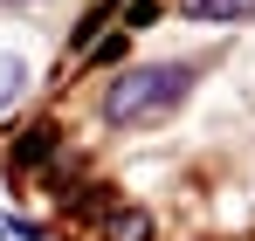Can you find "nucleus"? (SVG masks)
I'll return each mask as SVG.
<instances>
[{"instance_id":"nucleus-1","label":"nucleus","mask_w":255,"mask_h":241,"mask_svg":"<svg viewBox=\"0 0 255 241\" xmlns=\"http://www.w3.org/2000/svg\"><path fill=\"white\" fill-rule=\"evenodd\" d=\"M186 90H193V69H186V62L125 69V76L104 90V124H118V131L152 124V118H166V111H179V104H186Z\"/></svg>"},{"instance_id":"nucleus-3","label":"nucleus","mask_w":255,"mask_h":241,"mask_svg":"<svg viewBox=\"0 0 255 241\" xmlns=\"http://www.w3.org/2000/svg\"><path fill=\"white\" fill-rule=\"evenodd\" d=\"M145 235H152V221H145V214H131V207L104 221V241H145Z\"/></svg>"},{"instance_id":"nucleus-2","label":"nucleus","mask_w":255,"mask_h":241,"mask_svg":"<svg viewBox=\"0 0 255 241\" xmlns=\"http://www.w3.org/2000/svg\"><path fill=\"white\" fill-rule=\"evenodd\" d=\"M193 21H249L255 14V0H179Z\"/></svg>"}]
</instances>
